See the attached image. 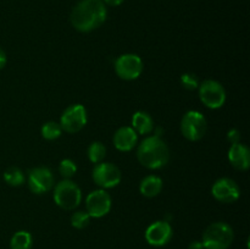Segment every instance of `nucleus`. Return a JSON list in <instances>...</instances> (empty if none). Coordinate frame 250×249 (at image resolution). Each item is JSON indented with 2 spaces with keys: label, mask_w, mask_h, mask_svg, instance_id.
<instances>
[{
  "label": "nucleus",
  "mask_w": 250,
  "mask_h": 249,
  "mask_svg": "<svg viewBox=\"0 0 250 249\" xmlns=\"http://www.w3.org/2000/svg\"><path fill=\"white\" fill-rule=\"evenodd\" d=\"M180 81H181V84H182V87L187 90L198 89V87H199V84H200L199 78H198L194 73H190V72L183 73V75L181 76Z\"/></svg>",
  "instance_id": "24"
},
{
  "label": "nucleus",
  "mask_w": 250,
  "mask_h": 249,
  "mask_svg": "<svg viewBox=\"0 0 250 249\" xmlns=\"http://www.w3.org/2000/svg\"><path fill=\"white\" fill-rule=\"evenodd\" d=\"M92 178L98 187L102 189H107V188L116 187L121 183L122 173L114 164L102 161L93 168Z\"/></svg>",
  "instance_id": "7"
},
{
  "label": "nucleus",
  "mask_w": 250,
  "mask_h": 249,
  "mask_svg": "<svg viewBox=\"0 0 250 249\" xmlns=\"http://www.w3.org/2000/svg\"><path fill=\"white\" fill-rule=\"evenodd\" d=\"M87 110L81 104H72L66 107L60 117V126L67 133H77L87 124Z\"/></svg>",
  "instance_id": "9"
},
{
  "label": "nucleus",
  "mask_w": 250,
  "mask_h": 249,
  "mask_svg": "<svg viewBox=\"0 0 250 249\" xmlns=\"http://www.w3.org/2000/svg\"><path fill=\"white\" fill-rule=\"evenodd\" d=\"M138 143V134L132 127H120L114 134V145L120 151H131Z\"/></svg>",
  "instance_id": "15"
},
{
  "label": "nucleus",
  "mask_w": 250,
  "mask_h": 249,
  "mask_svg": "<svg viewBox=\"0 0 250 249\" xmlns=\"http://www.w3.org/2000/svg\"><path fill=\"white\" fill-rule=\"evenodd\" d=\"M115 72L121 80L134 81L143 72V61L137 54H122L115 61Z\"/></svg>",
  "instance_id": "8"
},
{
  "label": "nucleus",
  "mask_w": 250,
  "mask_h": 249,
  "mask_svg": "<svg viewBox=\"0 0 250 249\" xmlns=\"http://www.w3.org/2000/svg\"><path fill=\"white\" fill-rule=\"evenodd\" d=\"M112 205L111 195L105 189H95L85 198V211L90 217L100 219L110 212Z\"/></svg>",
  "instance_id": "10"
},
{
  "label": "nucleus",
  "mask_w": 250,
  "mask_h": 249,
  "mask_svg": "<svg viewBox=\"0 0 250 249\" xmlns=\"http://www.w3.org/2000/svg\"><path fill=\"white\" fill-rule=\"evenodd\" d=\"M33 246L32 234L27 231H19L11 237L10 248L11 249H31Z\"/></svg>",
  "instance_id": "18"
},
{
  "label": "nucleus",
  "mask_w": 250,
  "mask_h": 249,
  "mask_svg": "<svg viewBox=\"0 0 250 249\" xmlns=\"http://www.w3.org/2000/svg\"><path fill=\"white\" fill-rule=\"evenodd\" d=\"M211 194L217 202L232 204L241 197V188L232 178L221 177L215 181L211 187Z\"/></svg>",
  "instance_id": "12"
},
{
  "label": "nucleus",
  "mask_w": 250,
  "mask_h": 249,
  "mask_svg": "<svg viewBox=\"0 0 250 249\" xmlns=\"http://www.w3.org/2000/svg\"><path fill=\"white\" fill-rule=\"evenodd\" d=\"M229 160L231 165L236 170L247 171L250 166V151L248 146L244 145L243 143L232 144L231 148L229 149Z\"/></svg>",
  "instance_id": "14"
},
{
  "label": "nucleus",
  "mask_w": 250,
  "mask_h": 249,
  "mask_svg": "<svg viewBox=\"0 0 250 249\" xmlns=\"http://www.w3.org/2000/svg\"><path fill=\"white\" fill-rule=\"evenodd\" d=\"M59 172L65 180H71V177H73L77 172V165L71 159H63L59 165Z\"/></svg>",
  "instance_id": "23"
},
{
  "label": "nucleus",
  "mask_w": 250,
  "mask_h": 249,
  "mask_svg": "<svg viewBox=\"0 0 250 249\" xmlns=\"http://www.w3.org/2000/svg\"><path fill=\"white\" fill-rule=\"evenodd\" d=\"M124 1L125 0H103V2L107 6H120Z\"/></svg>",
  "instance_id": "27"
},
{
  "label": "nucleus",
  "mask_w": 250,
  "mask_h": 249,
  "mask_svg": "<svg viewBox=\"0 0 250 249\" xmlns=\"http://www.w3.org/2000/svg\"><path fill=\"white\" fill-rule=\"evenodd\" d=\"M137 159L144 167L159 170L167 165L170 160V149L161 137L154 134L141 142L137 148Z\"/></svg>",
  "instance_id": "2"
},
{
  "label": "nucleus",
  "mask_w": 250,
  "mask_h": 249,
  "mask_svg": "<svg viewBox=\"0 0 250 249\" xmlns=\"http://www.w3.org/2000/svg\"><path fill=\"white\" fill-rule=\"evenodd\" d=\"M234 238V232L229 224L222 221L209 225L203 233L204 249H229Z\"/></svg>",
  "instance_id": "3"
},
{
  "label": "nucleus",
  "mask_w": 250,
  "mask_h": 249,
  "mask_svg": "<svg viewBox=\"0 0 250 249\" xmlns=\"http://www.w3.org/2000/svg\"><path fill=\"white\" fill-rule=\"evenodd\" d=\"M6 62H7L6 53H5V51L0 48V70H2V68L5 67Z\"/></svg>",
  "instance_id": "26"
},
{
  "label": "nucleus",
  "mask_w": 250,
  "mask_h": 249,
  "mask_svg": "<svg viewBox=\"0 0 250 249\" xmlns=\"http://www.w3.org/2000/svg\"><path fill=\"white\" fill-rule=\"evenodd\" d=\"M163 180L159 176L149 175L139 183V192L146 198H154L163 190Z\"/></svg>",
  "instance_id": "17"
},
{
  "label": "nucleus",
  "mask_w": 250,
  "mask_h": 249,
  "mask_svg": "<svg viewBox=\"0 0 250 249\" xmlns=\"http://www.w3.org/2000/svg\"><path fill=\"white\" fill-rule=\"evenodd\" d=\"M199 99L209 109H220L226 103V90L224 85L215 80H207L198 87Z\"/></svg>",
  "instance_id": "6"
},
{
  "label": "nucleus",
  "mask_w": 250,
  "mask_h": 249,
  "mask_svg": "<svg viewBox=\"0 0 250 249\" xmlns=\"http://www.w3.org/2000/svg\"><path fill=\"white\" fill-rule=\"evenodd\" d=\"M107 17L106 5L103 0H81L76 4L70 15L71 24L82 33L99 28Z\"/></svg>",
  "instance_id": "1"
},
{
  "label": "nucleus",
  "mask_w": 250,
  "mask_h": 249,
  "mask_svg": "<svg viewBox=\"0 0 250 249\" xmlns=\"http://www.w3.org/2000/svg\"><path fill=\"white\" fill-rule=\"evenodd\" d=\"M90 216L88 215L87 211H83V210H78L75 211L71 216V226L76 229H83L89 225Z\"/></svg>",
  "instance_id": "22"
},
{
  "label": "nucleus",
  "mask_w": 250,
  "mask_h": 249,
  "mask_svg": "<svg viewBox=\"0 0 250 249\" xmlns=\"http://www.w3.org/2000/svg\"><path fill=\"white\" fill-rule=\"evenodd\" d=\"M54 175L50 168L45 166H38L33 167L27 176V183H28L29 190L34 194H44L49 192L55 185Z\"/></svg>",
  "instance_id": "11"
},
{
  "label": "nucleus",
  "mask_w": 250,
  "mask_h": 249,
  "mask_svg": "<svg viewBox=\"0 0 250 249\" xmlns=\"http://www.w3.org/2000/svg\"><path fill=\"white\" fill-rule=\"evenodd\" d=\"M42 137L46 141H55L62 133V128H61L60 124L55 121H49L42 126L41 128Z\"/></svg>",
  "instance_id": "21"
},
{
  "label": "nucleus",
  "mask_w": 250,
  "mask_h": 249,
  "mask_svg": "<svg viewBox=\"0 0 250 249\" xmlns=\"http://www.w3.org/2000/svg\"><path fill=\"white\" fill-rule=\"evenodd\" d=\"M208 122L204 115L197 110H189L181 120V132L190 142H198L205 136Z\"/></svg>",
  "instance_id": "5"
},
{
  "label": "nucleus",
  "mask_w": 250,
  "mask_h": 249,
  "mask_svg": "<svg viewBox=\"0 0 250 249\" xmlns=\"http://www.w3.org/2000/svg\"><path fill=\"white\" fill-rule=\"evenodd\" d=\"M2 177H4L5 182L9 186H12V187H20L26 181L23 171L21 168L16 167V166H11V167L6 168Z\"/></svg>",
  "instance_id": "19"
},
{
  "label": "nucleus",
  "mask_w": 250,
  "mask_h": 249,
  "mask_svg": "<svg viewBox=\"0 0 250 249\" xmlns=\"http://www.w3.org/2000/svg\"><path fill=\"white\" fill-rule=\"evenodd\" d=\"M154 120L148 112L137 111L132 116V128L137 132V134H150L154 131Z\"/></svg>",
  "instance_id": "16"
},
{
  "label": "nucleus",
  "mask_w": 250,
  "mask_h": 249,
  "mask_svg": "<svg viewBox=\"0 0 250 249\" xmlns=\"http://www.w3.org/2000/svg\"><path fill=\"white\" fill-rule=\"evenodd\" d=\"M172 227L167 221H155L146 228V239L150 246L164 247L172 238Z\"/></svg>",
  "instance_id": "13"
},
{
  "label": "nucleus",
  "mask_w": 250,
  "mask_h": 249,
  "mask_svg": "<svg viewBox=\"0 0 250 249\" xmlns=\"http://www.w3.org/2000/svg\"><path fill=\"white\" fill-rule=\"evenodd\" d=\"M188 249H204V247H203V243L200 241H193L188 246Z\"/></svg>",
  "instance_id": "28"
},
{
  "label": "nucleus",
  "mask_w": 250,
  "mask_h": 249,
  "mask_svg": "<svg viewBox=\"0 0 250 249\" xmlns=\"http://www.w3.org/2000/svg\"><path fill=\"white\" fill-rule=\"evenodd\" d=\"M53 198L59 208L71 211L78 208L82 202V192L73 181L63 178L54 187Z\"/></svg>",
  "instance_id": "4"
},
{
  "label": "nucleus",
  "mask_w": 250,
  "mask_h": 249,
  "mask_svg": "<svg viewBox=\"0 0 250 249\" xmlns=\"http://www.w3.org/2000/svg\"><path fill=\"white\" fill-rule=\"evenodd\" d=\"M87 155L90 163L99 164L102 163V161L104 160L105 156H106V148H105V145L102 142H93V143H90V145L88 146Z\"/></svg>",
  "instance_id": "20"
},
{
  "label": "nucleus",
  "mask_w": 250,
  "mask_h": 249,
  "mask_svg": "<svg viewBox=\"0 0 250 249\" xmlns=\"http://www.w3.org/2000/svg\"><path fill=\"white\" fill-rule=\"evenodd\" d=\"M227 139H229L232 144L241 142V133H239L238 129L232 128L231 131H229V133H227Z\"/></svg>",
  "instance_id": "25"
}]
</instances>
